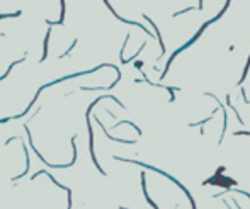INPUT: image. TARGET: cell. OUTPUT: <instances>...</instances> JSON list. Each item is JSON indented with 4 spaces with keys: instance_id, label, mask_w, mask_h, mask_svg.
Wrapping results in <instances>:
<instances>
[{
    "instance_id": "3957f363",
    "label": "cell",
    "mask_w": 250,
    "mask_h": 209,
    "mask_svg": "<svg viewBox=\"0 0 250 209\" xmlns=\"http://www.w3.org/2000/svg\"><path fill=\"white\" fill-rule=\"evenodd\" d=\"M196 10H203V0H199V5H198V9Z\"/></svg>"
},
{
    "instance_id": "6da1fadb",
    "label": "cell",
    "mask_w": 250,
    "mask_h": 209,
    "mask_svg": "<svg viewBox=\"0 0 250 209\" xmlns=\"http://www.w3.org/2000/svg\"><path fill=\"white\" fill-rule=\"evenodd\" d=\"M191 10H196V7H187V9H184V10H179V12H175V14H174V17L180 16V14H186V12H191Z\"/></svg>"
},
{
    "instance_id": "7a4b0ae2",
    "label": "cell",
    "mask_w": 250,
    "mask_h": 209,
    "mask_svg": "<svg viewBox=\"0 0 250 209\" xmlns=\"http://www.w3.org/2000/svg\"><path fill=\"white\" fill-rule=\"evenodd\" d=\"M135 66H136V68H138V70H140V68H141V66H143V63H141V61H136V63H135Z\"/></svg>"
}]
</instances>
